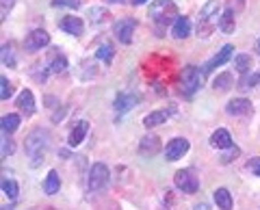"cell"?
<instances>
[{
    "instance_id": "obj_7",
    "label": "cell",
    "mask_w": 260,
    "mask_h": 210,
    "mask_svg": "<svg viewBox=\"0 0 260 210\" xmlns=\"http://www.w3.org/2000/svg\"><path fill=\"white\" fill-rule=\"evenodd\" d=\"M137 28V22L133 18H121L115 22V26H113V33H115V37L119 39L121 44H130L133 42V33Z\"/></svg>"
},
{
    "instance_id": "obj_28",
    "label": "cell",
    "mask_w": 260,
    "mask_h": 210,
    "mask_svg": "<svg viewBox=\"0 0 260 210\" xmlns=\"http://www.w3.org/2000/svg\"><path fill=\"white\" fill-rule=\"evenodd\" d=\"M3 193L9 199H15V197H18V193H20L18 182L11 180V178H3Z\"/></svg>"
},
{
    "instance_id": "obj_26",
    "label": "cell",
    "mask_w": 260,
    "mask_h": 210,
    "mask_svg": "<svg viewBox=\"0 0 260 210\" xmlns=\"http://www.w3.org/2000/svg\"><path fill=\"white\" fill-rule=\"evenodd\" d=\"M20 128V115H15V113H9V115L3 117V132L11 134Z\"/></svg>"
},
{
    "instance_id": "obj_9",
    "label": "cell",
    "mask_w": 260,
    "mask_h": 210,
    "mask_svg": "<svg viewBox=\"0 0 260 210\" xmlns=\"http://www.w3.org/2000/svg\"><path fill=\"white\" fill-rule=\"evenodd\" d=\"M186 152H189V141H186L184 136H178V139H172L167 143L165 158L167 160H178V158H182Z\"/></svg>"
},
{
    "instance_id": "obj_1",
    "label": "cell",
    "mask_w": 260,
    "mask_h": 210,
    "mask_svg": "<svg viewBox=\"0 0 260 210\" xmlns=\"http://www.w3.org/2000/svg\"><path fill=\"white\" fill-rule=\"evenodd\" d=\"M48 145H50V134H48L46 130H42V128L32 130L26 136L24 148H26V156L30 158V167H39V165H42V160L46 158Z\"/></svg>"
},
{
    "instance_id": "obj_27",
    "label": "cell",
    "mask_w": 260,
    "mask_h": 210,
    "mask_svg": "<svg viewBox=\"0 0 260 210\" xmlns=\"http://www.w3.org/2000/svg\"><path fill=\"white\" fill-rule=\"evenodd\" d=\"M234 69L241 72V74H247L251 69V56L249 54H237L234 56Z\"/></svg>"
},
{
    "instance_id": "obj_3",
    "label": "cell",
    "mask_w": 260,
    "mask_h": 210,
    "mask_svg": "<svg viewBox=\"0 0 260 210\" xmlns=\"http://www.w3.org/2000/svg\"><path fill=\"white\" fill-rule=\"evenodd\" d=\"M202 85V76H200V69L195 65H186L182 72H180V93L191 98V95L198 91Z\"/></svg>"
},
{
    "instance_id": "obj_19",
    "label": "cell",
    "mask_w": 260,
    "mask_h": 210,
    "mask_svg": "<svg viewBox=\"0 0 260 210\" xmlns=\"http://www.w3.org/2000/svg\"><path fill=\"white\" fill-rule=\"evenodd\" d=\"M191 33V20L189 18H178L174 24H172V35L176 39H184V37H189Z\"/></svg>"
},
{
    "instance_id": "obj_25",
    "label": "cell",
    "mask_w": 260,
    "mask_h": 210,
    "mask_svg": "<svg viewBox=\"0 0 260 210\" xmlns=\"http://www.w3.org/2000/svg\"><path fill=\"white\" fill-rule=\"evenodd\" d=\"M260 83V74H241V78H239V89L241 91H251L256 85Z\"/></svg>"
},
{
    "instance_id": "obj_6",
    "label": "cell",
    "mask_w": 260,
    "mask_h": 210,
    "mask_svg": "<svg viewBox=\"0 0 260 210\" xmlns=\"http://www.w3.org/2000/svg\"><path fill=\"white\" fill-rule=\"evenodd\" d=\"M174 182L182 193H186V195H193V193H198V189H200V180L191 169H180V171H176Z\"/></svg>"
},
{
    "instance_id": "obj_40",
    "label": "cell",
    "mask_w": 260,
    "mask_h": 210,
    "mask_svg": "<svg viewBox=\"0 0 260 210\" xmlns=\"http://www.w3.org/2000/svg\"><path fill=\"white\" fill-rule=\"evenodd\" d=\"M107 3H119V5H124L126 0H107Z\"/></svg>"
},
{
    "instance_id": "obj_42",
    "label": "cell",
    "mask_w": 260,
    "mask_h": 210,
    "mask_svg": "<svg viewBox=\"0 0 260 210\" xmlns=\"http://www.w3.org/2000/svg\"><path fill=\"white\" fill-rule=\"evenodd\" d=\"M3 210H11V208H3Z\"/></svg>"
},
{
    "instance_id": "obj_15",
    "label": "cell",
    "mask_w": 260,
    "mask_h": 210,
    "mask_svg": "<svg viewBox=\"0 0 260 210\" xmlns=\"http://www.w3.org/2000/svg\"><path fill=\"white\" fill-rule=\"evenodd\" d=\"M225 111L230 113V115H249L251 113V102L245 100V98H234L228 102Z\"/></svg>"
},
{
    "instance_id": "obj_14",
    "label": "cell",
    "mask_w": 260,
    "mask_h": 210,
    "mask_svg": "<svg viewBox=\"0 0 260 210\" xmlns=\"http://www.w3.org/2000/svg\"><path fill=\"white\" fill-rule=\"evenodd\" d=\"M139 104V95L137 93H119L115 102H113V107H115L117 113H124V111H130L133 107Z\"/></svg>"
},
{
    "instance_id": "obj_34",
    "label": "cell",
    "mask_w": 260,
    "mask_h": 210,
    "mask_svg": "<svg viewBox=\"0 0 260 210\" xmlns=\"http://www.w3.org/2000/svg\"><path fill=\"white\" fill-rule=\"evenodd\" d=\"M239 154H241V150L237 148V145H232V148H228V150H225V154L221 156V163H223V165H228V163H232V160H234V158H237Z\"/></svg>"
},
{
    "instance_id": "obj_22",
    "label": "cell",
    "mask_w": 260,
    "mask_h": 210,
    "mask_svg": "<svg viewBox=\"0 0 260 210\" xmlns=\"http://www.w3.org/2000/svg\"><path fill=\"white\" fill-rule=\"evenodd\" d=\"M59 189H61V178L52 169V171H48V176H46L44 191H46V195H54V193H59Z\"/></svg>"
},
{
    "instance_id": "obj_39",
    "label": "cell",
    "mask_w": 260,
    "mask_h": 210,
    "mask_svg": "<svg viewBox=\"0 0 260 210\" xmlns=\"http://www.w3.org/2000/svg\"><path fill=\"white\" fill-rule=\"evenodd\" d=\"M143 3H148V0H133V5H143Z\"/></svg>"
},
{
    "instance_id": "obj_2",
    "label": "cell",
    "mask_w": 260,
    "mask_h": 210,
    "mask_svg": "<svg viewBox=\"0 0 260 210\" xmlns=\"http://www.w3.org/2000/svg\"><path fill=\"white\" fill-rule=\"evenodd\" d=\"M150 18L158 24V26H167V24H172L178 20V9L172 0H154L150 5Z\"/></svg>"
},
{
    "instance_id": "obj_38",
    "label": "cell",
    "mask_w": 260,
    "mask_h": 210,
    "mask_svg": "<svg viewBox=\"0 0 260 210\" xmlns=\"http://www.w3.org/2000/svg\"><path fill=\"white\" fill-rule=\"evenodd\" d=\"M193 210H210V208H208V204H200V206H195Z\"/></svg>"
},
{
    "instance_id": "obj_23",
    "label": "cell",
    "mask_w": 260,
    "mask_h": 210,
    "mask_svg": "<svg viewBox=\"0 0 260 210\" xmlns=\"http://www.w3.org/2000/svg\"><path fill=\"white\" fill-rule=\"evenodd\" d=\"M213 197H215V204L221 210H232V195L228 189H217L213 193Z\"/></svg>"
},
{
    "instance_id": "obj_43",
    "label": "cell",
    "mask_w": 260,
    "mask_h": 210,
    "mask_svg": "<svg viewBox=\"0 0 260 210\" xmlns=\"http://www.w3.org/2000/svg\"><path fill=\"white\" fill-rule=\"evenodd\" d=\"M258 74H260V72H258Z\"/></svg>"
},
{
    "instance_id": "obj_11",
    "label": "cell",
    "mask_w": 260,
    "mask_h": 210,
    "mask_svg": "<svg viewBox=\"0 0 260 210\" xmlns=\"http://www.w3.org/2000/svg\"><path fill=\"white\" fill-rule=\"evenodd\" d=\"M160 152V139L158 136H154V134H148V136H143V139L139 141V154L141 156H156Z\"/></svg>"
},
{
    "instance_id": "obj_16",
    "label": "cell",
    "mask_w": 260,
    "mask_h": 210,
    "mask_svg": "<svg viewBox=\"0 0 260 210\" xmlns=\"http://www.w3.org/2000/svg\"><path fill=\"white\" fill-rule=\"evenodd\" d=\"M87 130H89V122L87 119H80V122L74 126V130L70 132V148H78L80 143L85 141V134H87Z\"/></svg>"
},
{
    "instance_id": "obj_21",
    "label": "cell",
    "mask_w": 260,
    "mask_h": 210,
    "mask_svg": "<svg viewBox=\"0 0 260 210\" xmlns=\"http://www.w3.org/2000/svg\"><path fill=\"white\" fill-rule=\"evenodd\" d=\"M167 117H169L167 111H154V113H150V115L143 117V126H145V128H156V126H160V124H165Z\"/></svg>"
},
{
    "instance_id": "obj_29",
    "label": "cell",
    "mask_w": 260,
    "mask_h": 210,
    "mask_svg": "<svg viewBox=\"0 0 260 210\" xmlns=\"http://www.w3.org/2000/svg\"><path fill=\"white\" fill-rule=\"evenodd\" d=\"M113 54H115V50H113V46L111 44H104V46H100L95 50V59H100V61H104L109 65V63H113Z\"/></svg>"
},
{
    "instance_id": "obj_35",
    "label": "cell",
    "mask_w": 260,
    "mask_h": 210,
    "mask_svg": "<svg viewBox=\"0 0 260 210\" xmlns=\"http://www.w3.org/2000/svg\"><path fill=\"white\" fill-rule=\"evenodd\" d=\"M5 136H3V158H7L9 154H13V150H15V145H13V141L11 139H7V132H3Z\"/></svg>"
},
{
    "instance_id": "obj_32",
    "label": "cell",
    "mask_w": 260,
    "mask_h": 210,
    "mask_svg": "<svg viewBox=\"0 0 260 210\" xmlns=\"http://www.w3.org/2000/svg\"><path fill=\"white\" fill-rule=\"evenodd\" d=\"M11 95H13V87H11L9 80H7V76H3V78H0V98L9 100Z\"/></svg>"
},
{
    "instance_id": "obj_33",
    "label": "cell",
    "mask_w": 260,
    "mask_h": 210,
    "mask_svg": "<svg viewBox=\"0 0 260 210\" xmlns=\"http://www.w3.org/2000/svg\"><path fill=\"white\" fill-rule=\"evenodd\" d=\"M52 7H56V9H78L80 0H52Z\"/></svg>"
},
{
    "instance_id": "obj_36",
    "label": "cell",
    "mask_w": 260,
    "mask_h": 210,
    "mask_svg": "<svg viewBox=\"0 0 260 210\" xmlns=\"http://www.w3.org/2000/svg\"><path fill=\"white\" fill-rule=\"evenodd\" d=\"M247 169H249V171L254 173V176L260 178V158H258V156H256V158H251L249 163H247Z\"/></svg>"
},
{
    "instance_id": "obj_31",
    "label": "cell",
    "mask_w": 260,
    "mask_h": 210,
    "mask_svg": "<svg viewBox=\"0 0 260 210\" xmlns=\"http://www.w3.org/2000/svg\"><path fill=\"white\" fill-rule=\"evenodd\" d=\"M89 18H91V22L95 24H100V22H104L109 18V11L107 9H100V7H93V9H89Z\"/></svg>"
},
{
    "instance_id": "obj_5",
    "label": "cell",
    "mask_w": 260,
    "mask_h": 210,
    "mask_svg": "<svg viewBox=\"0 0 260 210\" xmlns=\"http://www.w3.org/2000/svg\"><path fill=\"white\" fill-rule=\"evenodd\" d=\"M217 11H219L217 0H208V3L202 7V11H200V28H198L200 35H208L210 28H213V24H215V20L219 22Z\"/></svg>"
},
{
    "instance_id": "obj_37",
    "label": "cell",
    "mask_w": 260,
    "mask_h": 210,
    "mask_svg": "<svg viewBox=\"0 0 260 210\" xmlns=\"http://www.w3.org/2000/svg\"><path fill=\"white\" fill-rule=\"evenodd\" d=\"M13 7V0H3V20L7 18V11Z\"/></svg>"
},
{
    "instance_id": "obj_30",
    "label": "cell",
    "mask_w": 260,
    "mask_h": 210,
    "mask_svg": "<svg viewBox=\"0 0 260 210\" xmlns=\"http://www.w3.org/2000/svg\"><path fill=\"white\" fill-rule=\"evenodd\" d=\"M3 63L9 65V67H15V56H13V46L11 44L3 46Z\"/></svg>"
},
{
    "instance_id": "obj_17",
    "label": "cell",
    "mask_w": 260,
    "mask_h": 210,
    "mask_svg": "<svg viewBox=\"0 0 260 210\" xmlns=\"http://www.w3.org/2000/svg\"><path fill=\"white\" fill-rule=\"evenodd\" d=\"M210 145L217 148V150L232 148V136H230V132H228L225 128H219V130H215L213 136H210Z\"/></svg>"
},
{
    "instance_id": "obj_12",
    "label": "cell",
    "mask_w": 260,
    "mask_h": 210,
    "mask_svg": "<svg viewBox=\"0 0 260 210\" xmlns=\"http://www.w3.org/2000/svg\"><path fill=\"white\" fill-rule=\"evenodd\" d=\"M59 28L65 30V33H70V35H83V30H85V24L80 18H74V15H65V18L59 22Z\"/></svg>"
},
{
    "instance_id": "obj_18",
    "label": "cell",
    "mask_w": 260,
    "mask_h": 210,
    "mask_svg": "<svg viewBox=\"0 0 260 210\" xmlns=\"http://www.w3.org/2000/svg\"><path fill=\"white\" fill-rule=\"evenodd\" d=\"M18 107L24 115H32V113H35V95H32L28 89H24L18 95Z\"/></svg>"
},
{
    "instance_id": "obj_20",
    "label": "cell",
    "mask_w": 260,
    "mask_h": 210,
    "mask_svg": "<svg viewBox=\"0 0 260 210\" xmlns=\"http://www.w3.org/2000/svg\"><path fill=\"white\" fill-rule=\"evenodd\" d=\"M217 26L221 33H234V26H237V22H234V11L232 9H225L221 13V18H219Z\"/></svg>"
},
{
    "instance_id": "obj_24",
    "label": "cell",
    "mask_w": 260,
    "mask_h": 210,
    "mask_svg": "<svg viewBox=\"0 0 260 210\" xmlns=\"http://www.w3.org/2000/svg\"><path fill=\"white\" fill-rule=\"evenodd\" d=\"M232 83H234V76L230 72H221V74L213 80V89L215 91H228V89L232 87Z\"/></svg>"
},
{
    "instance_id": "obj_13",
    "label": "cell",
    "mask_w": 260,
    "mask_h": 210,
    "mask_svg": "<svg viewBox=\"0 0 260 210\" xmlns=\"http://www.w3.org/2000/svg\"><path fill=\"white\" fill-rule=\"evenodd\" d=\"M48 67H50V72H54V74L65 72L68 69V59H65V54L61 50H56V48H52L50 54H48Z\"/></svg>"
},
{
    "instance_id": "obj_4",
    "label": "cell",
    "mask_w": 260,
    "mask_h": 210,
    "mask_svg": "<svg viewBox=\"0 0 260 210\" xmlns=\"http://www.w3.org/2000/svg\"><path fill=\"white\" fill-rule=\"evenodd\" d=\"M109 182H111V171L104 163H95L91 169H89V189L93 193L104 191L109 187Z\"/></svg>"
},
{
    "instance_id": "obj_8",
    "label": "cell",
    "mask_w": 260,
    "mask_h": 210,
    "mask_svg": "<svg viewBox=\"0 0 260 210\" xmlns=\"http://www.w3.org/2000/svg\"><path fill=\"white\" fill-rule=\"evenodd\" d=\"M50 44V35L46 33L44 28H35V30H30V33L26 35V39H24V48L30 52H37V50H42L44 46Z\"/></svg>"
},
{
    "instance_id": "obj_41",
    "label": "cell",
    "mask_w": 260,
    "mask_h": 210,
    "mask_svg": "<svg viewBox=\"0 0 260 210\" xmlns=\"http://www.w3.org/2000/svg\"><path fill=\"white\" fill-rule=\"evenodd\" d=\"M256 52L260 54V37H258V42H256Z\"/></svg>"
},
{
    "instance_id": "obj_10",
    "label": "cell",
    "mask_w": 260,
    "mask_h": 210,
    "mask_svg": "<svg viewBox=\"0 0 260 210\" xmlns=\"http://www.w3.org/2000/svg\"><path fill=\"white\" fill-rule=\"evenodd\" d=\"M232 52H234V46H230V44H225L221 50H219L213 59H210L208 63L204 67H202V72H204V74H210V72L213 69H217V67H221L225 61H230V56H232Z\"/></svg>"
}]
</instances>
